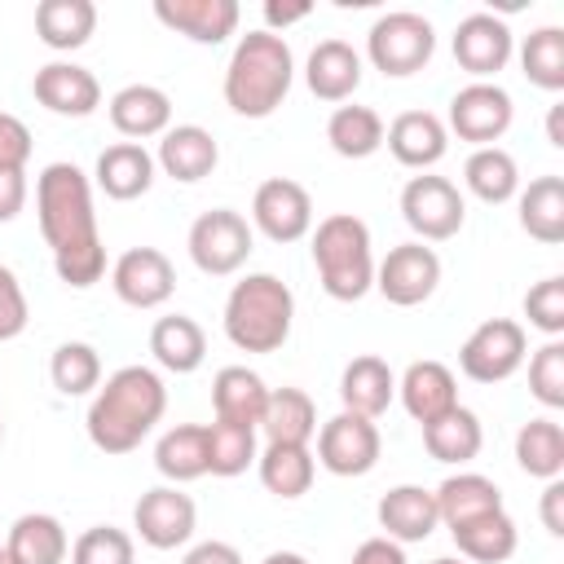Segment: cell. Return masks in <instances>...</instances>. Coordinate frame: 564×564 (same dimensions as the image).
I'll return each instance as SVG.
<instances>
[{
  "label": "cell",
  "mask_w": 564,
  "mask_h": 564,
  "mask_svg": "<svg viewBox=\"0 0 564 564\" xmlns=\"http://www.w3.org/2000/svg\"><path fill=\"white\" fill-rule=\"evenodd\" d=\"M432 494H436V516H441V524L449 533L471 524V520H480V516H489V511H502V489L480 471L445 476Z\"/></svg>",
  "instance_id": "obj_27"
},
{
  "label": "cell",
  "mask_w": 564,
  "mask_h": 564,
  "mask_svg": "<svg viewBox=\"0 0 564 564\" xmlns=\"http://www.w3.org/2000/svg\"><path fill=\"white\" fill-rule=\"evenodd\" d=\"M308 13H313V4H308V0H295V4H278V0H269V4H264V22H269V31H273V35H278V26L286 31L291 22H304Z\"/></svg>",
  "instance_id": "obj_53"
},
{
  "label": "cell",
  "mask_w": 564,
  "mask_h": 564,
  "mask_svg": "<svg viewBox=\"0 0 564 564\" xmlns=\"http://www.w3.org/2000/svg\"><path fill=\"white\" fill-rule=\"evenodd\" d=\"M220 163V145L207 128L198 123H176L159 137V154H154V167H163V176L181 181V185H194L203 176H212Z\"/></svg>",
  "instance_id": "obj_22"
},
{
  "label": "cell",
  "mask_w": 564,
  "mask_h": 564,
  "mask_svg": "<svg viewBox=\"0 0 564 564\" xmlns=\"http://www.w3.org/2000/svg\"><path fill=\"white\" fill-rule=\"evenodd\" d=\"M264 401H269V388H264V379L256 370H247V366H220L216 370V379H212L216 419L242 423V427H260Z\"/></svg>",
  "instance_id": "obj_31"
},
{
  "label": "cell",
  "mask_w": 564,
  "mask_h": 564,
  "mask_svg": "<svg viewBox=\"0 0 564 564\" xmlns=\"http://www.w3.org/2000/svg\"><path fill=\"white\" fill-rule=\"evenodd\" d=\"M260 564H308V560H304L300 551H269Z\"/></svg>",
  "instance_id": "obj_55"
},
{
  "label": "cell",
  "mask_w": 564,
  "mask_h": 564,
  "mask_svg": "<svg viewBox=\"0 0 564 564\" xmlns=\"http://www.w3.org/2000/svg\"><path fill=\"white\" fill-rule=\"evenodd\" d=\"M0 551H4V542H0Z\"/></svg>",
  "instance_id": "obj_59"
},
{
  "label": "cell",
  "mask_w": 564,
  "mask_h": 564,
  "mask_svg": "<svg viewBox=\"0 0 564 564\" xmlns=\"http://www.w3.org/2000/svg\"><path fill=\"white\" fill-rule=\"evenodd\" d=\"M383 145L392 150V159L401 167H414V172H427L445 159L449 150V132H445V119L432 115V110H401L388 128H383Z\"/></svg>",
  "instance_id": "obj_19"
},
{
  "label": "cell",
  "mask_w": 564,
  "mask_h": 564,
  "mask_svg": "<svg viewBox=\"0 0 564 564\" xmlns=\"http://www.w3.org/2000/svg\"><path fill=\"white\" fill-rule=\"evenodd\" d=\"M207 427V476H242L256 458H260V445H256V427H242V423H203Z\"/></svg>",
  "instance_id": "obj_41"
},
{
  "label": "cell",
  "mask_w": 564,
  "mask_h": 564,
  "mask_svg": "<svg viewBox=\"0 0 564 564\" xmlns=\"http://www.w3.org/2000/svg\"><path fill=\"white\" fill-rule=\"evenodd\" d=\"M26 159H31V128L18 115L0 110V167H26Z\"/></svg>",
  "instance_id": "obj_48"
},
{
  "label": "cell",
  "mask_w": 564,
  "mask_h": 564,
  "mask_svg": "<svg viewBox=\"0 0 564 564\" xmlns=\"http://www.w3.org/2000/svg\"><path fill=\"white\" fill-rule=\"evenodd\" d=\"M538 516H542V529L551 538H564V480H546L542 502H538Z\"/></svg>",
  "instance_id": "obj_51"
},
{
  "label": "cell",
  "mask_w": 564,
  "mask_h": 564,
  "mask_svg": "<svg viewBox=\"0 0 564 564\" xmlns=\"http://www.w3.org/2000/svg\"><path fill=\"white\" fill-rule=\"evenodd\" d=\"M31 322V308H26V291L18 282V273L9 264H0V344L18 339Z\"/></svg>",
  "instance_id": "obj_47"
},
{
  "label": "cell",
  "mask_w": 564,
  "mask_h": 564,
  "mask_svg": "<svg viewBox=\"0 0 564 564\" xmlns=\"http://www.w3.org/2000/svg\"><path fill=\"white\" fill-rule=\"evenodd\" d=\"M529 357V335L516 317H489L480 322L463 348H458V370L471 383H502L511 379Z\"/></svg>",
  "instance_id": "obj_9"
},
{
  "label": "cell",
  "mask_w": 564,
  "mask_h": 564,
  "mask_svg": "<svg viewBox=\"0 0 564 564\" xmlns=\"http://www.w3.org/2000/svg\"><path fill=\"white\" fill-rule=\"evenodd\" d=\"M154 18L167 31L216 48L238 31L242 9H238V0H154Z\"/></svg>",
  "instance_id": "obj_18"
},
{
  "label": "cell",
  "mask_w": 564,
  "mask_h": 564,
  "mask_svg": "<svg viewBox=\"0 0 564 564\" xmlns=\"http://www.w3.org/2000/svg\"><path fill=\"white\" fill-rule=\"evenodd\" d=\"M449 538H454V546H458V555L467 564H507L516 555V546H520V529L507 516V507L489 511V516H480V520H471L463 529H454Z\"/></svg>",
  "instance_id": "obj_37"
},
{
  "label": "cell",
  "mask_w": 564,
  "mask_h": 564,
  "mask_svg": "<svg viewBox=\"0 0 564 564\" xmlns=\"http://www.w3.org/2000/svg\"><path fill=\"white\" fill-rule=\"evenodd\" d=\"M26 207V167H0V225L18 220Z\"/></svg>",
  "instance_id": "obj_49"
},
{
  "label": "cell",
  "mask_w": 564,
  "mask_h": 564,
  "mask_svg": "<svg viewBox=\"0 0 564 564\" xmlns=\"http://www.w3.org/2000/svg\"><path fill=\"white\" fill-rule=\"evenodd\" d=\"M150 352H154V361H159L163 370H172V375H194V370L203 366V357H207V335H203V326H198L194 317L167 313V317H159V322L150 326Z\"/></svg>",
  "instance_id": "obj_32"
},
{
  "label": "cell",
  "mask_w": 564,
  "mask_h": 564,
  "mask_svg": "<svg viewBox=\"0 0 564 564\" xmlns=\"http://www.w3.org/2000/svg\"><path fill=\"white\" fill-rule=\"evenodd\" d=\"M375 516H379L383 538H392L397 546L427 542V538L436 533V524H441V516H436V494L423 489V485H392V489L379 498Z\"/></svg>",
  "instance_id": "obj_20"
},
{
  "label": "cell",
  "mask_w": 564,
  "mask_h": 564,
  "mask_svg": "<svg viewBox=\"0 0 564 564\" xmlns=\"http://www.w3.org/2000/svg\"><path fill=\"white\" fill-rule=\"evenodd\" d=\"M0 564H18V560H13V555H4V551H0Z\"/></svg>",
  "instance_id": "obj_57"
},
{
  "label": "cell",
  "mask_w": 564,
  "mask_h": 564,
  "mask_svg": "<svg viewBox=\"0 0 564 564\" xmlns=\"http://www.w3.org/2000/svg\"><path fill=\"white\" fill-rule=\"evenodd\" d=\"M304 84L317 101L344 106L361 88V53L348 40H322L304 62Z\"/></svg>",
  "instance_id": "obj_24"
},
{
  "label": "cell",
  "mask_w": 564,
  "mask_h": 564,
  "mask_svg": "<svg viewBox=\"0 0 564 564\" xmlns=\"http://www.w3.org/2000/svg\"><path fill=\"white\" fill-rule=\"evenodd\" d=\"M436 286H441V256L427 242H401L375 264V291L397 308H414L432 300Z\"/></svg>",
  "instance_id": "obj_12"
},
{
  "label": "cell",
  "mask_w": 564,
  "mask_h": 564,
  "mask_svg": "<svg viewBox=\"0 0 564 564\" xmlns=\"http://www.w3.org/2000/svg\"><path fill=\"white\" fill-rule=\"evenodd\" d=\"M432 564H467L463 555H441V560H432Z\"/></svg>",
  "instance_id": "obj_56"
},
{
  "label": "cell",
  "mask_w": 564,
  "mask_h": 564,
  "mask_svg": "<svg viewBox=\"0 0 564 564\" xmlns=\"http://www.w3.org/2000/svg\"><path fill=\"white\" fill-rule=\"evenodd\" d=\"M97 31V4L93 0H40L35 4V35L53 53H75Z\"/></svg>",
  "instance_id": "obj_29"
},
{
  "label": "cell",
  "mask_w": 564,
  "mask_h": 564,
  "mask_svg": "<svg viewBox=\"0 0 564 564\" xmlns=\"http://www.w3.org/2000/svg\"><path fill=\"white\" fill-rule=\"evenodd\" d=\"M397 397V375L383 357L375 352H361L344 366L339 375V401L348 414H361V419H379Z\"/></svg>",
  "instance_id": "obj_26"
},
{
  "label": "cell",
  "mask_w": 564,
  "mask_h": 564,
  "mask_svg": "<svg viewBox=\"0 0 564 564\" xmlns=\"http://www.w3.org/2000/svg\"><path fill=\"white\" fill-rule=\"evenodd\" d=\"M185 247H189V260H194L198 273H207V278H229V273H238V269L247 264L256 238H251V225H247L242 212H234V207H212V212H203V216L189 225Z\"/></svg>",
  "instance_id": "obj_7"
},
{
  "label": "cell",
  "mask_w": 564,
  "mask_h": 564,
  "mask_svg": "<svg viewBox=\"0 0 564 564\" xmlns=\"http://www.w3.org/2000/svg\"><path fill=\"white\" fill-rule=\"evenodd\" d=\"M511 119H516L511 93L494 79H471L449 97L445 132H454L458 141H471L480 150V145H498V137H507Z\"/></svg>",
  "instance_id": "obj_10"
},
{
  "label": "cell",
  "mask_w": 564,
  "mask_h": 564,
  "mask_svg": "<svg viewBox=\"0 0 564 564\" xmlns=\"http://www.w3.org/2000/svg\"><path fill=\"white\" fill-rule=\"evenodd\" d=\"M516 463L533 480L564 476V427L555 419H529L516 432Z\"/></svg>",
  "instance_id": "obj_39"
},
{
  "label": "cell",
  "mask_w": 564,
  "mask_h": 564,
  "mask_svg": "<svg viewBox=\"0 0 564 564\" xmlns=\"http://www.w3.org/2000/svg\"><path fill=\"white\" fill-rule=\"evenodd\" d=\"M0 445H4V419H0Z\"/></svg>",
  "instance_id": "obj_58"
},
{
  "label": "cell",
  "mask_w": 564,
  "mask_h": 564,
  "mask_svg": "<svg viewBox=\"0 0 564 564\" xmlns=\"http://www.w3.org/2000/svg\"><path fill=\"white\" fill-rule=\"evenodd\" d=\"M132 529L150 551H176L198 529V507L181 485H154L132 507Z\"/></svg>",
  "instance_id": "obj_13"
},
{
  "label": "cell",
  "mask_w": 564,
  "mask_h": 564,
  "mask_svg": "<svg viewBox=\"0 0 564 564\" xmlns=\"http://www.w3.org/2000/svg\"><path fill=\"white\" fill-rule=\"evenodd\" d=\"M520 70L533 88L560 93L564 88V31L560 26H538L520 44Z\"/></svg>",
  "instance_id": "obj_42"
},
{
  "label": "cell",
  "mask_w": 564,
  "mask_h": 564,
  "mask_svg": "<svg viewBox=\"0 0 564 564\" xmlns=\"http://www.w3.org/2000/svg\"><path fill=\"white\" fill-rule=\"evenodd\" d=\"M48 379L62 397H88L93 388H101V357L93 344L84 339H66L53 348L48 357Z\"/></svg>",
  "instance_id": "obj_43"
},
{
  "label": "cell",
  "mask_w": 564,
  "mask_h": 564,
  "mask_svg": "<svg viewBox=\"0 0 564 564\" xmlns=\"http://www.w3.org/2000/svg\"><path fill=\"white\" fill-rule=\"evenodd\" d=\"M167 410V388L150 366H119L88 405V441L101 454H132Z\"/></svg>",
  "instance_id": "obj_2"
},
{
  "label": "cell",
  "mask_w": 564,
  "mask_h": 564,
  "mask_svg": "<svg viewBox=\"0 0 564 564\" xmlns=\"http://www.w3.org/2000/svg\"><path fill=\"white\" fill-rule=\"evenodd\" d=\"M154 467L167 485H189L207 476V427L203 423H176L154 445Z\"/></svg>",
  "instance_id": "obj_36"
},
{
  "label": "cell",
  "mask_w": 564,
  "mask_h": 564,
  "mask_svg": "<svg viewBox=\"0 0 564 564\" xmlns=\"http://www.w3.org/2000/svg\"><path fill=\"white\" fill-rule=\"evenodd\" d=\"M31 93H35V101L44 110H53L62 119H88L101 106V84L79 62H48V66H40L35 79H31Z\"/></svg>",
  "instance_id": "obj_17"
},
{
  "label": "cell",
  "mask_w": 564,
  "mask_h": 564,
  "mask_svg": "<svg viewBox=\"0 0 564 564\" xmlns=\"http://www.w3.org/2000/svg\"><path fill=\"white\" fill-rule=\"evenodd\" d=\"M110 286L128 308H163L176 291V269L159 247H128L110 269Z\"/></svg>",
  "instance_id": "obj_16"
},
{
  "label": "cell",
  "mask_w": 564,
  "mask_h": 564,
  "mask_svg": "<svg viewBox=\"0 0 564 564\" xmlns=\"http://www.w3.org/2000/svg\"><path fill=\"white\" fill-rule=\"evenodd\" d=\"M295 295L278 273H247L225 300V339L238 352H278L291 339Z\"/></svg>",
  "instance_id": "obj_4"
},
{
  "label": "cell",
  "mask_w": 564,
  "mask_h": 564,
  "mask_svg": "<svg viewBox=\"0 0 564 564\" xmlns=\"http://www.w3.org/2000/svg\"><path fill=\"white\" fill-rule=\"evenodd\" d=\"M251 225L269 242H300L313 234V198L291 176H269L251 194Z\"/></svg>",
  "instance_id": "obj_14"
},
{
  "label": "cell",
  "mask_w": 564,
  "mask_h": 564,
  "mask_svg": "<svg viewBox=\"0 0 564 564\" xmlns=\"http://www.w3.org/2000/svg\"><path fill=\"white\" fill-rule=\"evenodd\" d=\"M436 53V31L423 13L414 9H392L379 13L366 31V57L375 70H383L388 79H405L419 75Z\"/></svg>",
  "instance_id": "obj_6"
},
{
  "label": "cell",
  "mask_w": 564,
  "mask_h": 564,
  "mask_svg": "<svg viewBox=\"0 0 564 564\" xmlns=\"http://www.w3.org/2000/svg\"><path fill=\"white\" fill-rule=\"evenodd\" d=\"M70 564H137V542L132 533L115 524H93L70 542Z\"/></svg>",
  "instance_id": "obj_44"
},
{
  "label": "cell",
  "mask_w": 564,
  "mask_h": 564,
  "mask_svg": "<svg viewBox=\"0 0 564 564\" xmlns=\"http://www.w3.org/2000/svg\"><path fill=\"white\" fill-rule=\"evenodd\" d=\"M379 454H383V436H379L375 419H361V414L339 410V414H330L317 427V454L313 458L330 476H344V480L366 476V471H375Z\"/></svg>",
  "instance_id": "obj_11"
},
{
  "label": "cell",
  "mask_w": 564,
  "mask_h": 564,
  "mask_svg": "<svg viewBox=\"0 0 564 564\" xmlns=\"http://www.w3.org/2000/svg\"><path fill=\"white\" fill-rule=\"evenodd\" d=\"M401 220L414 229V242H445L463 229L467 203L449 176L419 172L401 189Z\"/></svg>",
  "instance_id": "obj_8"
},
{
  "label": "cell",
  "mask_w": 564,
  "mask_h": 564,
  "mask_svg": "<svg viewBox=\"0 0 564 564\" xmlns=\"http://www.w3.org/2000/svg\"><path fill=\"white\" fill-rule=\"evenodd\" d=\"M264 441L278 445H308L317 436V405L304 388H269L264 414H260Z\"/></svg>",
  "instance_id": "obj_33"
},
{
  "label": "cell",
  "mask_w": 564,
  "mask_h": 564,
  "mask_svg": "<svg viewBox=\"0 0 564 564\" xmlns=\"http://www.w3.org/2000/svg\"><path fill=\"white\" fill-rule=\"evenodd\" d=\"M256 471H260V485L282 498V502H295L313 489V476H317V458L308 445H278V441H264L260 458H256Z\"/></svg>",
  "instance_id": "obj_30"
},
{
  "label": "cell",
  "mask_w": 564,
  "mask_h": 564,
  "mask_svg": "<svg viewBox=\"0 0 564 564\" xmlns=\"http://www.w3.org/2000/svg\"><path fill=\"white\" fill-rule=\"evenodd\" d=\"M326 141L339 159H370L383 150V119L370 106H335L326 119Z\"/></svg>",
  "instance_id": "obj_40"
},
{
  "label": "cell",
  "mask_w": 564,
  "mask_h": 564,
  "mask_svg": "<svg viewBox=\"0 0 564 564\" xmlns=\"http://www.w3.org/2000/svg\"><path fill=\"white\" fill-rule=\"evenodd\" d=\"M40 234L53 251V269L66 286L88 291L106 278V247L93 212V181L75 163H48L35 176Z\"/></svg>",
  "instance_id": "obj_1"
},
{
  "label": "cell",
  "mask_w": 564,
  "mask_h": 564,
  "mask_svg": "<svg viewBox=\"0 0 564 564\" xmlns=\"http://www.w3.org/2000/svg\"><path fill=\"white\" fill-rule=\"evenodd\" d=\"M516 207H520V229L533 238V242H564V176H533L520 194H516Z\"/></svg>",
  "instance_id": "obj_34"
},
{
  "label": "cell",
  "mask_w": 564,
  "mask_h": 564,
  "mask_svg": "<svg viewBox=\"0 0 564 564\" xmlns=\"http://www.w3.org/2000/svg\"><path fill=\"white\" fill-rule=\"evenodd\" d=\"M313 264L317 282L330 300L357 304L366 291H375V251H370V225L352 212H335L317 220L313 229Z\"/></svg>",
  "instance_id": "obj_5"
},
{
  "label": "cell",
  "mask_w": 564,
  "mask_h": 564,
  "mask_svg": "<svg viewBox=\"0 0 564 564\" xmlns=\"http://www.w3.org/2000/svg\"><path fill=\"white\" fill-rule=\"evenodd\" d=\"M106 110L115 132L128 141H150L172 128V97L159 84H123Z\"/></svg>",
  "instance_id": "obj_25"
},
{
  "label": "cell",
  "mask_w": 564,
  "mask_h": 564,
  "mask_svg": "<svg viewBox=\"0 0 564 564\" xmlns=\"http://www.w3.org/2000/svg\"><path fill=\"white\" fill-rule=\"evenodd\" d=\"M449 48H454V62L471 75V79H494L507 62H511V53H516V35H511V26L498 18V13H467L458 26H454V40H449Z\"/></svg>",
  "instance_id": "obj_15"
},
{
  "label": "cell",
  "mask_w": 564,
  "mask_h": 564,
  "mask_svg": "<svg viewBox=\"0 0 564 564\" xmlns=\"http://www.w3.org/2000/svg\"><path fill=\"white\" fill-rule=\"evenodd\" d=\"M4 555H13L18 564H66V555H70L66 524L48 511H26L9 524Z\"/></svg>",
  "instance_id": "obj_28"
},
{
  "label": "cell",
  "mask_w": 564,
  "mask_h": 564,
  "mask_svg": "<svg viewBox=\"0 0 564 564\" xmlns=\"http://www.w3.org/2000/svg\"><path fill=\"white\" fill-rule=\"evenodd\" d=\"M348 564H410V560H405V546H397L392 538L379 533V538H366V542L348 555Z\"/></svg>",
  "instance_id": "obj_50"
},
{
  "label": "cell",
  "mask_w": 564,
  "mask_h": 564,
  "mask_svg": "<svg viewBox=\"0 0 564 564\" xmlns=\"http://www.w3.org/2000/svg\"><path fill=\"white\" fill-rule=\"evenodd\" d=\"M524 317L546 339L564 335V278L560 273H551V278H542V282H533L524 291Z\"/></svg>",
  "instance_id": "obj_46"
},
{
  "label": "cell",
  "mask_w": 564,
  "mask_h": 564,
  "mask_svg": "<svg viewBox=\"0 0 564 564\" xmlns=\"http://www.w3.org/2000/svg\"><path fill=\"white\" fill-rule=\"evenodd\" d=\"M181 564H242V551H238L234 542H220V538H212V542H198V546H189Z\"/></svg>",
  "instance_id": "obj_52"
},
{
  "label": "cell",
  "mask_w": 564,
  "mask_h": 564,
  "mask_svg": "<svg viewBox=\"0 0 564 564\" xmlns=\"http://www.w3.org/2000/svg\"><path fill=\"white\" fill-rule=\"evenodd\" d=\"M397 397H401L405 414L423 427V423H432V419H441L445 410L458 405V379H454V370L445 361L423 357V361L405 366V375L397 379Z\"/></svg>",
  "instance_id": "obj_21"
},
{
  "label": "cell",
  "mask_w": 564,
  "mask_h": 564,
  "mask_svg": "<svg viewBox=\"0 0 564 564\" xmlns=\"http://www.w3.org/2000/svg\"><path fill=\"white\" fill-rule=\"evenodd\" d=\"M529 392L538 405L564 410V344L560 339H546L529 357Z\"/></svg>",
  "instance_id": "obj_45"
},
{
  "label": "cell",
  "mask_w": 564,
  "mask_h": 564,
  "mask_svg": "<svg viewBox=\"0 0 564 564\" xmlns=\"http://www.w3.org/2000/svg\"><path fill=\"white\" fill-rule=\"evenodd\" d=\"M463 185H467L480 203L498 207V203H511V198L520 194V167H516L511 150H502V145H480V150H471L467 163H463Z\"/></svg>",
  "instance_id": "obj_38"
},
{
  "label": "cell",
  "mask_w": 564,
  "mask_h": 564,
  "mask_svg": "<svg viewBox=\"0 0 564 564\" xmlns=\"http://www.w3.org/2000/svg\"><path fill=\"white\" fill-rule=\"evenodd\" d=\"M480 445H485V427H480V419H476L467 405H454V410H445L441 419L423 423V449H427L436 463L463 467V463H471V458L480 454Z\"/></svg>",
  "instance_id": "obj_35"
},
{
  "label": "cell",
  "mask_w": 564,
  "mask_h": 564,
  "mask_svg": "<svg viewBox=\"0 0 564 564\" xmlns=\"http://www.w3.org/2000/svg\"><path fill=\"white\" fill-rule=\"evenodd\" d=\"M295 84L291 44L273 31H247L225 66V106L242 119H269Z\"/></svg>",
  "instance_id": "obj_3"
},
{
  "label": "cell",
  "mask_w": 564,
  "mask_h": 564,
  "mask_svg": "<svg viewBox=\"0 0 564 564\" xmlns=\"http://www.w3.org/2000/svg\"><path fill=\"white\" fill-rule=\"evenodd\" d=\"M546 141H551L555 150H564V106H560V101L546 110Z\"/></svg>",
  "instance_id": "obj_54"
},
{
  "label": "cell",
  "mask_w": 564,
  "mask_h": 564,
  "mask_svg": "<svg viewBox=\"0 0 564 564\" xmlns=\"http://www.w3.org/2000/svg\"><path fill=\"white\" fill-rule=\"evenodd\" d=\"M93 185L115 203H132L154 185V154L141 141H115L97 154Z\"/></svg>",
  "instance_id": "obj_23"
}]
</instances>
